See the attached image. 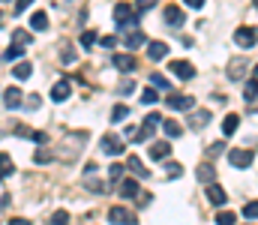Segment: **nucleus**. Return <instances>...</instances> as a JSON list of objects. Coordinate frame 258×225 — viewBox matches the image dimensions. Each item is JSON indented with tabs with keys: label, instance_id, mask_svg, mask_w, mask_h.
I'll return each instance as SVG.
<instances>
[{
	"label": "nucleus",
	"instance_id": "obj_1",
	"mask_svg": "<svg viewBox=\"0 0 258 225\" xmlns=\"http://www.w3.org/2000/svg\"><path fill=\"white\" fill-rule=\"evenodd\" d=\"M114 21H117V27H120V30H132V27L138 24L135 9H132L129 3H117V6H114Z\"/></svg>",
	"mask_w": 258,
	"mask_h": 225
},
{
	"label": "nucleus",
	"instance_id": "obj_2",
	"mask_svg": "<svg viewBox=\"0 0 258 225\" xmlns=\"http://www.w3.org/2000/svg\"><path fill=\"white\" fill-rule=\"evenodd\" d=\"M156 126H159V114H147L144 123H141V129H135V138H132V141H147V138H153Z\"/></svg>",
	"mask_w": 258,
	"mask_h": 225
},
{
	"label": "nucleus",
	"instance_id": "obj_3",
	"mask_svg": "<svg viewBox=\"0 0 258 225\" xmlns=\"http://www.w3.org/2000/svg\"><path fill=\"white\" fill-rule=\"evenodd\" d=\"M108 222H114V225H135V222H138V216H135L132 210H126V207H120V204H117V207H111V210H108Z\"/></svg>",
	"mask_w": 258,
	"mask_h": 225
},
{
	"label": "nucleus",
	"instance_id": "obj_4",
	"mask_svg": "<svg viewBox=\"0 0 258 225\" xmlns=\"http://www.w3.org/2000/svg\"><path fill=\"white\" fill-rule=\"evenodd\" d=\"M123 150H126V144H123L120 135H114V132L102 135V153H108V156H120Z\"/></svg>",
	"mask_w": 258,
	"mask_h": 225
},
{
	"label": "nucleus",
	"instance_id": "obj_5",
	"mask_svg": "<svg viewBox=\"0 0 258 225\" xmlns=\"http://www.w3.org/2000/svg\"><path fill=\"white\" fill-rule=\"evenodd\" d=\"M165 102H168L171 111H192V105H195V99L192 96H186V93H171Z\"/></svg>",
	"mask_w": 258,
	"mask_h": 225
},
{
	"label": "nucleus",
	"instance_id": "obj_6",
	"mask_svg": "<svg viewBox=\"0 0 258 225\" xmlns=\"http://www.w3.org/2000/svg\"><path fill=\"white\" fill-rule=\"evenodd\" d=\"M252 159H255L252 150H231V153H228V162H231L234 168H249Z\"/></svg>",
	"mask_w": 258,
	"mask_h": 225
},
{
	"label": "nucleus",
	"instance_id": "obj_7",
	"mask_svg": "<svg viewBox=\"0 0 258 225\" xmlns=\"http://www.w3.org/2000/svg\"><path fill=\"white\" fill-rule=\"evenodd\" d=\"M183 18H186V15H183V9H180V6H174V3H168V6H165V24H168V27H174V30H177V27H183Z\"/></svg>",
	"mask_w": 258,
	"mask_h": 225
},
{
	"label": "nucleus",
	"instance_id": "obj_8",
	"mask_svg": "<svg viewBox=\"0 0 258 225\" xmlns=\"http://www.w3.org/2000/svg\"><path fill=\"white\" fill-rule=\"evenodd\" d=\"M234 42H237L240 48H255V27H237Z\"/></svg>",
	"mask_w": 258,
	"mask_h": 225
},
{
	"label": "nucleus",
	"instance_id": "obj_9",
	"mask_svg": "<svg viewBox=\"0 0 258 225\" xmlns=\"http://www.w3.org/2000/svg\"><path fill=\"white\" fill-rule=\"evenodd\" d=\"M195 177H198V183H216V168H213V162H201L198 168H195Z\"/></svg>",
	"mask_w": 258,
	"mask_h": 225
},
{
	"label": "nucleus",
	"instance_id": "obj_10",
	"mask_svg": "<svg viewBox=\"0 0 258 225\" xmlns=\"http://www.w3.org/2000/svg\"><path fill=\"white\" fill-rule=\"evenodd\" d=\"M69 93H72L69 78H60V81L51 87V102H66V99H69Z\"/></svg>",
	"mask_w": 258,
	"mask_h": 225
},
{
	"label": "nucleus",
	"instance_id": "obj_11",
	"mask_svg": "<svg viewBox=\"0 0 258 225\" xmlns=\"http://www.w3.org/2000/svg\"><path fill=\"white\" fill-rule=\"evenodd\" d=\"M93 174H96V165L90 162V165H87V171H84V189H87V192H105V186H102Z\"/></svg>",
	"mask_w": 258,
	"mask_h": 225
},
{
	"label": "nucleus",
	"instance_id": "obj_12",
	"mask_svg": "<svg viewBox=\"0 0 258 225\" xmlns=\"http://www.w3.org/2000/svg\"><path fill=\"white\" fill-rule=\"evenodd\" d=\"M249 66H252V63H246L243 57H234V60L228 63V78H231V81H240V78L246 75V69H249Z\"/></svg>",
	"mask_w": 258,
	"mask_h": 225
},
{
	"label": "nucleus",
	"instance_id": "obj_13",
	"mask_svg": "<svg viewBox=\"0 0 258 225\" xmlns=\"http://www.w3.org/2000/svg\"><path fill=\"white\" fill-rule=\"evenodd\" d=\"M168 69L177 75V78H183V81H189V78L195 75V69H192V63H189V60H174Z\"/></svg>",
	"mask_w": 258,
	"mask_h": 225
},
{
	"label": "nucleus",
	"instance_id": "obj_14",
	"mask_svg": "<svg viewBox=\"0 0 258 225\" xmlns=\"http://www.w3.org/2000/svg\"><path fill=\"white\" fill-rule=\"evenodd\" d=\"M207 198H210V204H216V207H222V204L228 201L225 189H222V186H216V183H207Z\"/></svg>",
	"mask_w": 258,
	"mask_h": 225
},
{
	"label": "nucleus",
	"instance_id": "obj_15",
	"mask_svg": "<svg viewBox=\"0 0 258 225\" xmlns=\"http://www.w3.org/2000/svg\"><path fill=\"white\" fill-rule=\"evenodd\" d=\"M3 102H6V108H18V105L24 102V96H21L18 87H6V90H3Z\"/></svg>",
	"mask_w": 258,
	"mask_h": 225
},
{
	"label": "nucleus",
	"instance_id": "obj_16",
	"mask_svg": "<svg viewBox=\"0 0 258 225\" xmlns=\"http://www.w3.org/2000/svg\"><path fill=\"white\" fill-rule=\"evenodd\" d=\"M111 63H114V69H120V72H132V69H135V57H132V54H114Z\"/></svg>",
	"mask_w": 258,
	"mask_h": 225
},
{
	"label": "nucleus",
	"instance_id": "obj_17",
	"mask_svg": "<svg viewBox=\"0 0 258 225\" xmlns=\"http://www.w3.org/2000/svg\"><path fill=\"white\" fill-rule=\"evenodd\" d=\"M117 192H120V198H135L141 189H138V180H120L117 183Z\"/></svg>",
	"mask_w": 258,
	"mask_h": 225
},
{
	"label": "nucleus",
	"instance_id": "obj_18",
	"mask_svg": "<svg viewBox=\"0 0 258 225\" xmlns=\"http://www.w3.org/2000/svg\"><path fill=\"white\" fill-rule=\"evenodd\" d=\"M126 168L135 174V177H150V171L144 168V162H141L138 156H126Z\"/></svg>",
	"mask_w": 258,
	"mask_h": 225
},
{
	"label": "nucleus",
	"instance_id": "obj_19",
	"mask_svg": "<svg viewBox=\"0 0 258 225\" xmlns=\"http://www.w3.org/2000/svg\"><path fill=\"white\" fill-rule=\"evenodd\" d=\"M144 42H147V39H144V33H141V30H129V33H126V39H123V45H126L129 51L141 48Z\"/></svg>",
	"mask_w": 258,
	"mask_h": 225
},
{
	"label": "nucleus",
	"instance_id": "obj_20",
	"mask_svg": "<svg viewBox=\"0 0 258 225\" xmlns=\"http://www.w3.org/2000/svg\"><path fill=\"white\" fill-rule=\"evenodd\" d=\"M12 174H15L12 156H9V153H0V180H6V177H12Z\"/></svg>",
	"mask_w": 258,
	"mask_h": 225
},
{
	"label": "nucleus",
	"instance_id": "obj_21",
	"mask_svg": "<svg viewBox=\"0 0 258 225\" xmlns=\"http://www.w3.org/2000/svg\"><path fill=\"white\" fill-rule=\"evenodd\" d=\"M30 30H36V33L48 30V15H45V12H33V15H30Z\"/></svg>",
	"mask_w": 258,
	"mask_h": 225
},
{
	"label": "nucleus",
	"instance_id": "obj_22",
	"mask_svg": "<svg viewBox=\"0 0 258 225\" xmlns=\"http://www.w3.org/2000/svg\"><path fill=\"white\" fill-rule=\"evenodd\" d=\"M210 123V111H195V114H189V126L192 129H204Z\"/></svg>",
	"mask_w": 258,
	"mask_h": 225
},
{
	"label": "nucleus",
	"instance_id": "obj_23",
	"mask_svg": "<svg viewBox=\"0 0 258 225\" xmlns=\"http://www.w3.org/2000/svg\"><path fill=\"white\" fill-rule=\"evenodd\" d=\"M12 42H15L18 48H24V45H30V42H33V36H30V30L18 27V30H12Z\"/></svg>",
	"mask_w": 258,
	"mask_h": 225
},
{
	"label": "nucleus",
	"instance_id": "obj_24",
	"mask_svg": "<svg viewBox=\"0 0 258 225\" xmlns=\"http://www.w3.org/2000/svg\"><path fill=\"white\" fill-rule=\"evenodd\" d=\"M147 54H150V60H162L168 54V45L165 42H150L147 45Z\"/></svg>",
	"mask_w": 258,
	"mask_h": 225
},
{
	"label": "nucleus",
	"instance_id": "obj_25",
	"mask_svg": "<svg viewBox=\"0 0 258 225\" xmlns=\"http://www.w3.org/2000/svg\"><path fill=\"white\" fill-rule=\"evenodd\" d=\"M168 153H171V144H168V141H156V144L150 147V159L156 162V159H165Z\"/></svg>",
	"mask_w": 258,
	"mask_h": 225
},
{
	"label": "nucleus",
	"instance_id": "obj_26",
	"mask_svg": "<svg viewBox=\"0 0 258 225\" xmlns=\"http://www.w3.org/2000/svg\"><path fill=\"white\" fill-rule=\"evenodd\" d=\"M162 129H165V135H168V138H180V135H183V126H180L177 120H165V123H162Z\"/></svg>",
	"mask_w": 258,
	"mask_h": 225
},
{
	"label": "nucleus",
	"instance_id": "obj_27",
	"mask_svg": "<svg viewBox=\"0 0 258 225\" xmlns=\"http://www.w3.org/2000/svg\"><path fill=\"white\" fill-rule=\"evenodd\" d=\"M237 126H240V117H237V114H228V117H225V123H222V132H225V135H234V132H237Z\"/></svg>",
	"mask_w": 258,
	"mask_h": 225
},
{
	"label": "nucleus",
	"instance_id": "obj_28",
	"mask_svg": "<svg viewBox=\"0 0 258 225\" xmlns=\"http://www.w3.org/2000/svg\"><path fill=\"white\" fill-rule=\"evenodd\" d=\"M255 72H249V78H246V90H243V96H246V102H249V105H252V102H255Z\"/></svg>",
	"mask_w": 258,
	"mask_h": 225
},
{
	"label": "nucleus",
	"instance_id": "obj_29",
	"mask_svg": "<svg viewBox=\"0 0 258 225\" xmlns=\"http://www.w3.org/2000/svg\"><path fill=\"white\" fill-rule=\"evenodd\" d=\"M108 180H111L114 186H117V183L123 180V162H114V165L108 168Z\"/></svg>",
	"mask_w": 258,
	"mask_h": 225
},
{
	"label": "nucleus",
	"instance_id": "obj_30",
	"mask_svg": "<svg viewBox=\"0 0 258 225\" xmlns=\"http://www.w3.org/2000/svg\"><path fill=\"white\" fill-rule=\"evenodd\" d=\"M30 72H33V66H30L27 60H21V63H18V66L12 69V75H15L18 81H24V78H30Z\"/></svg>",
	"mask_w": 258,
	"mask_h": 225
},
{
	"label": "nucleus",
	"instance_id": "obj_31",
	"mask_svg": "<svg viewBox=\"0 0 258 225\" xmlns=\"http://www.w3.org/2000/svg\"><path fill=\"white\" fill-rule=\"evenodd\" d=\"M126 117H129V108H126V105H114V108H111V123H123Z\"/></svg>",
	"mask_w": 258,
	"mask_h": 225
},
{
	"label": "nucleus",
	"instance_id": "obj_32",
	"mask_svg": "<svg viewBox=\"0 0 258 225\" xmlns=\"http://www.w3.org/2000/svg\"><path fill=\"white\" fill-rule=\"evenodd\" d=\"M60 57H63V63H72L75 60V48L69 42H60Z\"/></svg>",
	"mask_w": 258,
	"mask_h": 225
},
{
	"label": "nucleus",
	"instance_id": "obj_33",
	"mask_svg": "<svg viewBox=\"0 0 258 225\" xmlns=\"http://www.w3.org/2000/svg\"><path fill=\"white\" fill-rule=\"evenodd\" d=\"M150 84H153V87H162V90H168V87H171V84H168V78H165V75H159V72H150Z\"/></svg>",
	"mask_w": 258,
	"mask_h": 225
},
{
	"label": "nucleus",
	"instance_id": "obj_34",
	"mask_svg": "<svg viewBox=\"0 0 258 225\" xmlns=\"http://www.w3.org/2000/svg\"><path fill=\"white\" fill-rule=\"evenodd\" d=\"M48 225H69V213L66 210H54V216L48 219Z\"/></svg>",
	"mask_w": 258,
	"mask_h": 225
},
{
	"label": "nucleus",
	"instance_id": "obj_35",
	"mask_svg": "<svg viewBox=\"0 0 258 225\" xmlns=\"http://www.w3.org/2000/svg\"><path fill=\"white\" fill-rule=\"evenodd\" d=\"M96 39H99V36H96L93 30H84V33H81V45H84V48H93Z\"/></svg>",
	"mask_w": 258,
	"mask_h": 225
},
{
	"label": "nucleus",
	"instance_id": "obj_36",
	"mask_svg": "<svg viewBox=\"0 0 258 225\" xmlns=\"http://www.w3.org/2000/svg\"><path fill=\"white\" fill-rule=\"evenodd\" d=\"M216 225H234V213L231 210H219L216 213Z\"/></svg>",
	"mask_w": 258,
	"mask_h": 225
},
{
	"label": "nucleus",
	"instance_id": "obj_37",
	"mask_svg": "<svg viewBox=\"0 0 258 225\" xmlns=\"http://www.w3.org/2000/svg\"><path fill=\"white\" fill-rule=\"evenodd\" d=\"M21 51H24V48H18V45H12V48H6V51H3V63H9V60H15V57H21Z\"/></svg>",
	"mask_w": 258,
	"mask_h": 225
},
{
	"label": "nucleus",
	"instance_id": "obj_38",
	"mask_svg": "<svg viewBox=\"0 0 258 225\" xmlns=\"http://www.w3.org/2000/svg\"><path fill=\"white\" fill-rule=\"evenodd\" d=\"M141 102H144V105H156V102H159V93H156V90H144V93H141Z\"/></svg>",
	"mask_w": 258,
	"mask_h": 225
},
{
	"label": "nucleus",
	"instance_id": "obj_39",
	"mask_svg": "<svg viewBox=\"0 0 258 225\" xmlns=\"http://www.w3.org/2000/svg\"><path fill=\"white\" fill-rule=\"evenodd\" d=\"M156 3H159V0H135V6H132V9H135V12H147V9H153Z\"/></svg>",
	"mask_w": 258,
	"mask_h": 225
},
{
	"label": "nucleus",
	"instance_id": "obj_40",
	"mask_svg": "<svg viewBox=\"0 0 258 225\" xmlns=\"http://www.w3.org/2000/svg\"><path fill=\"white\" fill-rule=\"evenodd\" d=\"M33 162H39V165H48V162H51V153H48L45 147H39V150H36V156H33Z\"/></svg>",
	"mask_w": 258,
	"mask_h": 225
},
{
	"label": "nucleus",
	"instance_id": "obj_41",
	"mask_svg": "<svg viewBox=\"0 0 258 225\" xmlns=\"http://www.w3.org/2000/svg\"><path fill=\"white\" fill-rule=\"evenodd\" d=\"M243 216H246L249 222H255V216H258V204H255V201H249V204L243 207Z\"/></svg>",
	"mask_w": 258,
	"mask_h": 225
},
{
	"label": "nucleus",
	"instance_id": "obj_42",
	"mask_svg": "<svg viewBox=\"0 0 258 225\" xmlns=\"http://www.w3.org/2000/svg\"><path fill=\"white\" fill-rule=\"evenodd\" d=\"M30 141H36V144H39V147H42V144H45V141H48V135H45V132H39V129H36V132H30Z\"/></svg>",
	"mask_w": 258,
	"mask_h": 225
},
{
	"label": "nucleus",
	"instance_id": "obj_43",
	"mask_svg": "<svg viewBox=\"0 0 258 225\" xmlns=\"http://www.w3.org/2000/svg\"><path fill=\"white\" fill-rule=\"evenodd\" d=\"M30 6H33V0H15V12H18V15H21V12H27Z\"/></svg>",
	"mask_w": 258,
	"mask_h": 225
},
{
	"label": "nucleus",
	"instance_id": "obj_44",
	"mask_svg": "<svg viewBox=\"0 0 258 225\" xmlns=\"http://www.w3.org/2000/svg\"><path fill=\"white\" fill-rule=\"evenodd\" d=\"M99 42H102V48H114V45H117V39H114V36H102Z\"/></svg>",
	"mask_w": 258,
	"mask_h": 225
},
{
	"label": "nucleus",
	"instance_id": "obj_45",
	"mask_svg": "<svg viewBox=\"0 0 258 225\" xmlns=\"http://www.w3.org/2000/svg\"><path fill=\"white\" fill-rule=\"evenodd\" d=\"M168 174H171V177H180V174H183V168H180V165H174V162H168Z\"/></svg>",
	"mask_w": 258,
	"mask_h": 225
},
{
	"label": "nucleus",
	"instance_id": "obj_46",
	"mask_svg": "<svg viewBox=\"0 0 258 225\" xmlns=\"http://www.w3.org/2000/svg\"><path fill=\"white\" fill-rule=\"evenodd\" d=\"M132 90H135V84H132V81H126V84H123V87H120V93H123V96H129V93H132Z\"/></svg>",
	"mask_w": 258,
	"mask_h": 225
},
{
	"label": "nucleus",
	"instance_id": "obj_47",
	"mask_svg": "<svg viewBox=\"0 0 258 225\" xmlns=\"http://www.w3.org/2000/svg\"><path fill=\"white\" fill-rule=\"evenodd\" d=\"M222 150H225V141H219V144H213V147H210V156H216V153H222Z\"/></svg>",
	"mask_w": 258,
	"mask_h": 225
},
{
	"label": "nucleus",
	"instance_id": "obj_48",
	"mask_svg": "<svg viewBox=\"0 0 258 225\" xmlns=\"http://www.w3.org/2000/svg\"><path fill=\"white\" fill-rule=\"evenodd\" d=\"M183 3H186V6H192V9H201V6H204V0H183Z\"/></svg>",
	"mask_w": 258,
	"mask_h": 225
},
{
	"label": "nucleus",
	"instance_id": "obj_49",
	"mask_svg": "<svg viewBox=\"0 0 258 225\" xmlns=\"http://www.w3.org/2000/svg\"><path fill=\"white\" fill-rule=\"evenodd\" d=\"M9 225H30V219H21V216H15V219H9Z\"/></svg>",
	"mask_w": 258,
	"mask_h": 225
},
{
	"label": "nucleus",
	"instance_id": "obj_50",
	"mask_svg": "<svg viewBox=\"0 0 258 225\" xmlns=\"http://www.w3.org/2000/svg\"><path fill=\"white\" fill-rule=\"evenodd\" d=\"M0 18H3V12H0Z\"/></svg>",
	"mask_w": 258,
	"mask_h": 225
}]
</instances>
